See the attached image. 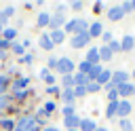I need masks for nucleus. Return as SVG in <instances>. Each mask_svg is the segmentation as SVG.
<instances>
[{"label": "nucleus", "mask_w": 135, "mask_h": 131, "mask_svg": "<svg viewBox=\"0 0 135 131\" xmlns=\"http://www.w3.org/2000/svg\"><path fill=\"white\" fill-rule=\"evenodd\" d=\"M65 30H68V32H76V34H84V32H86V21H82V19H72V21L65 23Z\"/></svg>", "instance_id": "nucleus-1"}, {"label": "nucleus", "mask_w": 135, "mask_h": 131, "mask_svg": "<svg viewBox=\"0 0 135 131\" xmlns=\"http://www.w3.org/2000/svg\"><path fill=\"white\" fill-rule=\"evenodd\" d=\"M57 70L65 76V74H70L72 70H74V63H72V59H68V57H63V59H59V63H57Z\"/></svg>", "instance_id": "nucleus-2"}, {"label": "nucleus", "mask_w": 135, "mask_h": 131, "mask_svg": "<svg viewBox=\"0 0 135 131\" xmlns=\"http://www.w3.org/2000/svg\"><path fill=\"white\" fill-rule=\"evenodd\" d=\"M89 38H91L89 32H84V34H76V36L72 38V46H74V49H80V46H84V44L89 42Z\"/></svg>", "instance_id": "nucleus-3"}, {"label": "nucleus", "mask_w": 135, "mask_h": 131, "mask_svg": "<svg viewBox=\"0 0 135 131\" xmlns=\"http://www.w3.org/2000/svg\"><path fill=\"white\" fill-rule=\"evenodd\" d=\"M118 95H124V97H129V95H133L135 93V87L133 85H129V82H122V85H118Z\"/></svg>", "instance_id": "nucleus-4"}, {"label": "nucleus", "mask_w": 135, "mask_h": 131, "mask_svg": "<svg viewBox=\"0 0 135 131\" xmlns=\"http://www.w3.org/2000/svg\"><path fill=\"white\" fill-rule=\"evenodd\" d=\"M131 112V104L124 99V101H118V108H116V114H120V116H127Z\"/></svg>", "instance_id": "nucleus-5"}, {"label": "nucleus", "mask_w": 135, "mask_h": 131, "mask_svg": "<svg viewBox=\"0 0 135 131\" xmlns=\"http://www.w3.org/2000/svg\"><path fill=\"white\" fill-rule=\"evenodd\" d=\"M86 61H89L91 66H97V61H99V49H91V51L86 53Z\"/></svg>", "instance_id": "nucleus-6"}, {"label": "nucleus", "mask_w": 135, "mask_h": 131, "mask_svg": "<svg viewBox=\"0 0 135 131\" xmlns=\"http://www.w3.org/2000/svg\"><path fill=\"white\" fill-rule=\"evenodd\" d=\"M89 82H91V80H89L86 74H80V72H78V74L74 76V85H76V87H86Z\"/></svg>", "instance_id": "nucleus-7"}, {"label": "nucleus", "mask_w": 135, "mask_h": 131, "mask_svg": "<svg viewBox=\"0 0 135 131\" xmlns=\"http://www.w3.org/2000/svg\"><path fill=\"white\" fill-rule=\"evenodd\" d=\"M122 15H124V13H122V8H120V6H114V8H110V11H108V17H110L112 21H118Z\"/></svg>", "instance_id": "nucleus-8"}, {"label": "nucleus", "mask_w": 135, "mask_h": 131, "mask_svg": "<svg viewBox=\"0 0 135 131\" xmlns=\"http://www.w3.org/2000/svg\"><path fill=\"white\" fill-rule=\"evenodd\" d=\"M49 38H51L53 44H59V42H63V32H61V30H53Z\"/></svg>", "instance_id": "nucleus-9"}, {"label": "nucleus", "mask_w": 135, "mask_h": 131, "mask_svg": "<svg viewBox=\"0 0 135 131\" xmlns=\"http://www.w3.org/2000/svg\"><path fill=\"white\" fill-rule=\"evenodd\" d=\"M65 127H68V129L80 127V118H78V116H65Z\"/></svg>", "instance_id": "nucleus-10"}, {"label": "nucleus", "mask_w": 135, "mask_h": 131, "mask_svg": "<svg viewBox=\"0 0 135 131\" xmlns=\"http://www.w3.org/2000/svg\"><path fill=\"white\" fill-rule=\"evenodd\" d=\"M133 42H135L133 36H124L122 42H120V49H122V51H131V49H133Z\"/></svg>", "instance_id": "nucleus-11"}, {"label": "nucleus", "mask_w": 135, "mask_h": 131, "mask_svg": "<svg viewBox=\"0 0 135 131\" xmlns=\"http://www.w3.org/2000/svg\"><path fill=\"white\" fill-rule=\"evenodd\" d=\"M32 123H34L32 118H21V120H19V123L15 125V131H25V129H27V127H30Z\"/></svg>", "instance_id": "nucleus-12"}, {"label": "nucleus", "mask_w": 135, "mask_h": 131, "mask_svg": "<svg viewBox=\"0 0 135 131\" xmlns=\"http://www.w3.org/2000/svg\"><path fill=\"white\" fill-rule=\"evenodd\" d=\"M110 57H112L110 46H101V49H99V61H108Z\"/></svg>", "instance_id": "nucleus-13"}, {"label": "nucleus", "mask_w": 135, "mask_h": 131, "mask_svg": "<svg viewBox=\"0 0 135 131\" xmlns=\"http://www.w3.org/2000/svg\"><path fill=\"white\" fill-rule=\"evenodd\" d=\"M101 72H103V70H101L99 66H93V68H91V72H89L86 76H89V80L93 82V80H97V78H99V74H101Z\"/></svg>", "instance_id": "nucleus-14"}, {"label": "nucleus", "mask_w": 135, "mask_h": 131, "mask_svg": "<svg viewBox=\"0 0 135 131\" xmlns=\"http://www.w3.org/2000/svg\"><path fill=\"white\" fill-rule=\"evenodd\" d=\"M80 129H82V131H95L97 127H95V123H93V120L84 118V120H80Z\"/></svg>", "instance_id": "nucleus-15"}, {"label": "nucleus", "mask_w": 135, "mask_h": 131, "mask_svg": "<svg viewBox=\"0 0 135 131\" xmlns=\"http://www.w3.org/2000/svg\"><path fill=\"white\" fill-rule=\"evenodd\" d=\"M110 78H112V74H110L108 70H103V72L99 74V78H97V85H108V82H110Z\"/></svg>", "instance_id": "nucleus-16"}, {"label": "nucleus", "mask_w": 135, "mask_h": 131, "mask_svg": "<svg viewBox=\"0 0 135 131\" xmlns=\"http://www.w3.org/2000/svg\"><path fill=\"white\" fill-rule=\"evenodd\" d=\"M40 46H42V49H46V51H51V49H53V42H51V38H49L46 34H44V36H40Z\"/></svg>", "instance_id": "nucleus-17"}, {"label": "nucleus", "mask_w": 135, "mask_h": 131, "mask_svg": "<svg viewBox=\"0 0 135 131\" xmlns=\"http://www.w3.org/2000/svg\"><path fill=\"white\" fill-rule=\"evenodd\" d=\"M61 21H63V17H61V13H57L55 17H51V21H49V25H51L53 30H57V25H59Z\"/></svg>", "instance_id": "nucleus-18"}, {"label": "nucleus", "mask_w": 135, "mask_h": 131, "mask_svg": "<svg viewBox=\"0 0 135 131\" xmlns=\"http://www.w3.org/2000/svg\"><path fill=\"white\" fill-rule=\"evenodd\" d=\"M61 97H63V101H65V104H68V106H70V104H72V101H74V91H72V89H65V91H63V95H61Z\"/></svg>", "instance_id": "nucleus-19"}, {"label": "nucleus", "mask_w": 135, "mask_h": 131, "mask_svg": "<svg viewBox=\"0 0 135 131\" xmlns=\"http://www.w3.org/2000/svg\"><path fill=\"white\" fill-rule=\"evenodd\" d=\"M101 34V23H93L89 30V36H99Z\"/></svg>", "instance_id": "nucleus-20"}, {"label": "nucleus", "mask_w": 135, "mask_h": 131, "mask_svg": "<svg viewBox=\"0 0 135 131\" xmlns=\"http://www.w3.org/2000/svg\"><path fill=\"white\" fill-rule=\"evenodd\" d=\"M49 21H51V17L46 13H40L38 15V25H49Z\"/></svg>", "instance_id": "nucleus-21"}, {"label": "nucleus", "mask_w": 135, "mask_h": 131, "mask_svg": "<svg viewBox=\"0 0 135 131\" xmlns=\"http://www.w3.org/2000/svg\"><path fill=\"white\" fill-rule=\"evenodd\" d=\"M63 87H65V89H72V87H74V76L65 74V76H63Z\"/></svg>", "instance_id": "nucleus-22"}, {"label": "nucleus", "mask_w": 135, "mask_h": 131, "mask_svg": "<svg viewBox=\"0 0 135 131\" xmlns=\"http://www.w3.org/2000/svg\"><path fill=\"white\" fill-rule=\"evenodd\" d=\"M116 108H118V101H110V106H108V112H105V116H114V114H116Z\"/></svg>", "instance_id": "nucleus-23"}, {"label": "nucleus", "mask_w": 135, "mask_h": 131, "mask_svg": "<svg viewBox=\"0 0 135 131\" xmlns=\"http://www.w3.org/2000/svg\"><path fill=\"white\" fill-rule=\"evenodd\" d=\"M91 68H93V66H91L89 61H82V63H80V74H89Z\"/></svg>", "instance_id": "nucleus-24"}, {"label": "nucleus", "mask_w": 135, "mask_h": 131, "mask_svg": "<svg viewBox=\"0 0 135 131\" xmlns=\"http://www.w3.org/2000/svg\"><path fill=\"white\" fill-rule=\"evenodd\" d=\"M40 76H42V78H44V80H46L49 85H53V80H55V78H53V76L49 74V70H42V72H40Z\"/></svg>", "instance_id": "nucleus-25"}, {"label": "nucleus", "mask_w": 135, "mask_h": 131, "mask_svg": "<svg viewBox=\"0 0 135 131\" xmlns=\"http://www.w3.org/2000/svg\"><path fill=\"white\" fill-rule=\"evenodd\" d=\"M99 87H101V85H97V82H89V85H86V91L95 93V91H99Z\"/></svg>", "instance_id": "nucleus-26"}, {"label": "nucleus", "mask_w": 135, "mask_h": 131, "mask_svg": "<svg viewBox=\"0 0 135 131\" xmlns=\"http://www.w3.org/2000/svg\"><path fill=\"white\" fill-rule=\"evenodd\" d=\"M74 91V97H78V95H84L86 93V87H76V89H72Z\"/></svg>", "instance_id": "nucleus-27"}, {"label": "nucleus", "mask_w": 135, "mask_h": 131, "mask_svg": "<svg viewBox=\"0 0 135 131\" xmlns=\"http://www.w3.org/2000/svg\"><path fill=\"white\" fill-rule=\"evenodd\" d=\"M25 85H27V78H19V80L15 82V91H17V89H21V87H25Z\"/></svg>", "instance_id": "nucleus-28"}, {"label": "nucleus", "mask_w": 135, "mask_h": 131, "mask_svg": "<svg viewBox=\"0 0 135 131\" xmlns=\"http://www.w3.org/2000/svg\"><path fill=\"white\" fill-rule=\"evenodd\" d=\"M108 97H110V101H116V97H118V91H116V89H110V91H108Z\"/></svg>", "instance_id": "nucleus-29"}, {"label": "nucleus", "mask_w": 135, "mask_h": 131, "mask_svg": "<svg viewBox=\"0 0 135 131\" xmlns=\"http://www.w3.org/2000/svg\"><path fill=\"white\" fill-rule=\"evenodd\" d=\"M122 13H127V11H133V2H122Z\"/></svg>", "instance_id": "nucleus-30"}, {"label": "nucleus", "mask_w": 135, "mask_h": 131, "mask_svg": "<svg viewBox=\"0 0 135 131\" xmlns=\"http://www.w3.org/2000/svg\"><path fill=\"white\" fill-rule=\"evenodd\" d=\"M108 46H110V51H112V53H114V51H120V42H114V40H112Z\"/></svg>", "instance_id": "nucleus-31"}, {"label": "nucleus", "mask_w": 135, "mask_h": 131, "mask_svg": "<svg viewBox=\"0 0 135 131\" xmlns=\"http://www.w3.org/2000/svg\"><path fill=\"white\" fill-rule=\"evenodd\" d=\"M15 34H17L15 30H4V40H8V38H13Z\"/></svg>", "instance_id": "nucleus-32"}, {"label": "nucleus", "mask_w": 135, "mask_h": 131, "mask_svg": "<svg viewBox=\"0 0 135 131\" xmlns=\"http://www.w3.org/2000/svg\"><path fill=\"white\" fill-rule=\"evenodd\" d=\"M53 110H55V104L53 101H46L44 104V112H53Z\"/></svg>", "instance_id": "nucleus-33"}, {"label": "nucleus", "mask_w": 135, "mask_h": 131, "mask_svg": "<svg viewBox=\"0 0 135 131\" xmlns=\"http://www.w3.org/2000/svg\"><path fill=\"white\" fill-rule=\"evenodd\" d=\"M0 127H2V129H13L15 125H13L11 120H2V123H0Z\"/></svg>", "instance_id": "nucleus-34"}, {"label": "nucleus", "mask_w": 135, "mask_h": 131, "mask_svg": "<svg viewBox=\"0 0 135 131\" xmlns=\"http://www.w3.org/2000/svg\"><path fill=\"white\" fill-rule=\"evenodd\" d=\"M120 129H122V131H131V123H129V120H122V123H120Z\"/></svg>", "instance_id": "nucleus-35"}, {"label": "nucleus", "mask_w": 135, "mask_h": 131, "mask_svg": "<svg viewBox=\"0 0 135 131\" xmlns=\"http://www.w3.org/2000/svg\"><path fill=\"white\" fill-rule=\"evenodd\" d=\"M63 114H65V116H74V110H72V106H65V108H63Z\"/></svg>", "instance_id": "nucleus-36"}, {"label": "nucleus", "mask_w": 135, "mask_h": 131, "mask_svg": "<svg viewBox=\"0 0 135 131\" xmlns=\"http://www.w3.org/2000/svg\"><path fill=\"white\" fill-rule=\"evenodd\" d=\"M13 49H15L17 55H23V46H21V44H13Z\"/></svg>", "instance_id": "nucleus-37"}, {"label": "nucleus", "mask_w": 135, "mask_h": 131, "mask_svg": "<svg viewBox=\"0 0 135 131\" xmlns=\"http://www.w3.org/2000/svg\"><path fill=\"white\" fill-rule=\"evenodd\" d=\"M57 63H59V59H49V68H57Z\"/></svg>", "instance_id": "nucleus-38"}, {"label": "nucleus", "mask_w": 135, "mask_h": 131, "mask_svg": "<svg viewBox=\"0 0 135 131\" xmlns=\"http://www.w3.org/2000/svg\"><path fill=\"white\" fill-rule=\"evenodd\" d=\"M25 131H38V125H36V123H32V125H30Z\"/></svg>", "instance_id": "nucleus-39"}, {"label": "nucleus", "mask_w": 135, "mask_h": 131, "mask_svg": "<svg viewBox=\"0 0 135 131\" xmlns=\"http://www.w3.org/2000/svg\"><path fill=\"white\" fill-rule=\"evenodd\" d=\"M103 40H108V42H112V36H110V32H103Z\"/></svg>", "instance_id": "nucleus-40"}, {"label": "nucleus", "mask_w": 135, "mask_h": 131, "mask_svg": "<svg viewBox=\"0 0 135 131\" xmlns=\"http://www.w3.org/2000/svg\"><path fill=\"white\" fill-rule=\"evenodd\" d=\"M4 46H8V40H0V49H4Z\"/></svg>", "instance_id": "nucleus-41"}, {"label": "nucleus", "mask_w": 135, "mask_h": 131, "mask_svg": "<svg viewBox=\"0 0 135 131\" xmlns=\"http://www.w3.org/2000/svg\"><path fill=\"white\" fill-rule=\"evenodd\" d=\"M4 82H6V80H4V76H0V91H2V87H4Z\"/></svg>", "instance_id": "nucleus-42"}, {"label": "nucleus", "mask_w": 135, "mask_h": 131, "mask_svg": "<svg viewBox=\"0 0 135 131\" xmlns=\"http://www.w3.org/2000/svg\"><path fill=\"white\" fill-rule=\"evenodd\" d=\"M44 131H59V129H55V127H46Z\"/></svg>", "instance_id": "nucleus-43"}, {"label": "nucleus", "mask_w": 135, "mask_h": 131, "mask_svg": "<svg viewBox=\"0 0 135 131\" xmlns=\"http://www.w3.org/2000/svg\"><path fill=\"white\" fill-rule=\"evenodd\" d=\"M95 131H108V129H103V127H97V129H95Z\"/></svg>", "instance_id": "nucleus-44"}, {"label": "nucleus", "mask_w": 135, "mask_h": 131, "mask_svg": "<svg viewBox=\"0 0 135 131\" xmlns=\"http://www.w3.org/2000/svg\"><path fill=\"white\" fill-rule=\"evenodd\" d=\"M70 131H78V129H70Z\"/></svg>", "instance_id": "nucleus-45"}, {"label": "nucleus", "mask_w": 135, "mask_h": 131, "mask_svg": "<svg viewBox=\"0 0 135 131\" xmlns=\"http://www.w3.org/2000/svg\"><path fill=\"white\" fill-rule=\"evenodd\" d=\"M133 8H135V2H133Z\"/></svg>", "instance_id": "nucleus-46"}]
</instances>
